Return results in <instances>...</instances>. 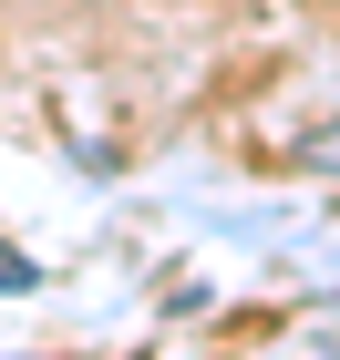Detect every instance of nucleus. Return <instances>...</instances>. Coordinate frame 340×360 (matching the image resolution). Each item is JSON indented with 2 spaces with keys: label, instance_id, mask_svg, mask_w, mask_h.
Instances as JSON below:
<instances>
[{
  "label": "nucleus",
  "instance_id": "nucleus-1",
  "mask_svg": "<svg viewBox=\"0 0 340 360\" xmlns=\"http://www.w3.org/2000/svg\"><path fill=\"white\" fill-rule=\"evenodd\" d=\"M289 165H310V175H340V124H310V134L289 144Z\"/></svg>",
  "mask_w": 340,
  "mask_h": 360
}]
</instances>
